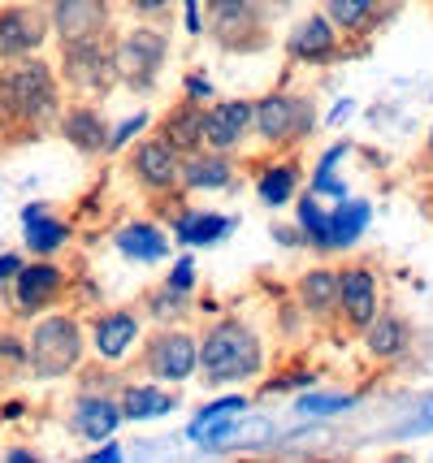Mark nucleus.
<instances>
[{
	"label": "nucleus",
	"mask_w": 433,
	"mask_h": 463,
	"mask_svg": "<svg viewBox=\"0 0 433 463\" xmlns=\"http://www.w3.org/2000/svg\"><path fill=\"white\" fill-rule=\"evenodd\" d=\"M295 299L304 303L312 321H330L338 317V269H308L295 282Z\"/></svg>",
	"instance_id": "obj_21"
},
{
	"label": "nucleus",
	"mask_w": 433,
	"mask_h": 463,
	"mask_svg": "<svg viewBox=\"0 0 433 463\" xmlns=\"http://www.w3.org/2000/svg\"><path fill=\"white\" fill-rule=\"evenodd\" d=\"M191 282H195V264H191V256H183V260L169 269V278H165V286H174V290H191Z\"/></svg>",
	"instance_id": "obj_35"
},
{
	"label": "nucleus",
	"mask_w": 433,
	"mask_h": 463,
	"mask_svg": "<svg viewBox=\"0 0 433 463\" xmlns=\"http://www.w3.org/2000/svg\"><path fill=\"white\" fill-rule=\"evenodd\" d=\"M381 14V0H325V18L338 26V35H364Z\"/></svg>",
	"instance_id": "obj_27"
},
{
	"label": "nucleus",
	"mask_w": 433,
	"mask_h": 463,
	"mask_svg": "<svg viewBox=\"0 0 433 463\" xmlns=\"http://www.w3.org/2000/svg\"><path fill=\"white\" fill-rule=\"evenodd\" d=\"M174 0H130V9L135 14H144V18H156V14H165Z\"/></svg>",
	"instance_id": "obj_38"
},
{
	"label": "nucleus",
	"mask_w": 433,
	"mask_h": 463,
	"mask_svg": "<svg viewBox=\"0 0 433 463\" xmlns=\"http://www.w3.org/2000/svg\"><path fill=\"white\" fill-rule=\"evenodd\" d=\"M5 74H9V96H14L18 126L40 130V126H48V121L61 113V87H57V74L43 61L22 57L18 70H5Z\"/></svg>",
	"instance_id": "obj_3"
},
{
	"label": "nucleus",
	"mask_w": 433,
	"mask_h": 463,
	"mask_svg": "<svg viewBox=\"0 0 433 463\" xmlns=\"http://www.w3.org/2000/svg\"><path fill=\"white\" fill-rule=\"evenodd\" d=\"M22 222H26V247H31L35 256H52V251H61L65 242H70V225L57 222L43 203H31V208L22 213Z\"/></svg>",
	"instance_id": "obj_24"
},
{
	"label": "nucleus",
	"mask_w": 433,
	"mask_h": 463,
	"mask_svg": "<svg viewBox=\"0 0 433 463\" xmlns=\"http://www.w3.org/2000/svg\"><path fill=\"white\" fill-rule=\"evenodd\" d=\"M208 5H239V0H208Z\"/></svg>",
	"instance_id": "obj_43"
},
{
	"label": "nucleus",
	"mask_w": 433,
	"mask_h": 463,
	"mask_svg": "<svg viewBox=\"0 0 433 463\" xmlns=\"http://www.w3.org/2000/svg\"><path fill=\"white\" fill-rule=\"evenodd\" d=\"M14 278H18V312L22 317H40L43 307H52L65 290V273L48 260V256H35V264H22Z\"/></svg>",
	"instance_id": "obj_12"
},
{
	"label": "nucleus",
	"mask_w": 433,
	"mask_h": 463,
	"mask_svg": "<svg viewBox=\"0 0 433 463\" xmlns=\"http://www.w3.org/2000/svg\"><path fill=\"white\" fill-rule=\"evenodd\" d=\"M381 307V286L369 264H351L338 269V317L347 329H364Z\"/></svg>",
	"instance_id": "obj_10"
},
{
	"label": "nucleus",
	"mask_w": 433,
	"mask_h": 463,
	"mask_svg": "<svg viewBox=\"0 0 433 463\" xmlns=\"http://www.w3.org/2000/svg\"><path fill=\"white\" fill-rule=\"evenodd\" d=\"M287 52L295 61H304V65H325L343 52V40H338V26H334L325 14H308V18L299 22L295 31H290L287 40Z\"/></svg>",
	"instance_id": "obj_14"
},
{
	"label": "nucleus",
	"mask_w": 433,
	"mask_h": 463,
	"mask_svg": "<svg viewBox=\"0 0 433 463\" xmlns=\"http://www.w3.org/2000/svg\"><path fill=\"white\" fill-rule=\"evenodd\" d=\"M251 100H217L204 109V143L212 152H234L251 135Z\"/></svg>",
	"instance_id": "obj_13"
},
{
	"label": "nucleus",
	"mask_w": 433,
	"mask_h": 463,
	"mask_svg": "<svg viewBox=\"0 0 433 463\" xmlns=\"http://www.w3.org/2000/svg\"><path fill=\"white\" fill-rule=\"evenodd\" d=\"M208 385H234L251 382L256 373H265V343L248 321L221 317L200 334V364Z\"/></svg>",
	"instance_id": "obj_1"
},
{
	"label": "nucleus",
	"mask_w": 433,
	"mask_h": 463,
	"mask_svg": "<svg viewBox=\"0 0 433 463\" xmlns=\"http://www.w3.org/2000/svg\"><path fill=\"white\" fill-rule=\"evenodd\" d=\"M118 424H122V403L118 399H100V394H83L74 403V416H70V429L79 438H87V442H104Z\"/></svg>",
	"instance_id": "obj_20"
},
{
	"label": "nucleus",
	"mask_w": 433,
	"mask_h": 463,
	"mask_svg": "<svg viewBox=\"0 0 433 463\" xmlns=\"http://www.w3.org/2000/svg\"><path fill=\"white\" fill-rule=\"evenodd\" d=\"M200 364V338L186 329H161L152 334L144 346V368L156 382H178L183 385Z\"/></svg>",
	"instance_id": "obj_8"
},
{
	"label": "nucleus",
	"mask_w": 433,
	"mask_h": 463,
	"mask_svg": "<svg viewBox=\"0 0 433 463\" xmlns=\"http://www.w3.org/2000/svg\"><path fill=\"white\" fill-rule=\"evenodd\" d=\"M234 217H221V213H178L174 217V234L191 247H200V242H217L226 234Z\"/></svg>",
	"instance_id": "obj_29"
},
{
	"label": "nucleus",
	"mask_w": 433,
	"mask_h": 463,
	"mask_svg": "<svg viewBox=\"0 0 433 463\" xmlns=\"http://www.w3.org/2000/svg\"><path fill=\"white\" fill-rule=\"evenodd\" d=\"M178 182L186 191H226L234 186V165H230L226 152H186L183 169H178Z\"/></svg>",
	"instance_id": "obj_18"
},
{
	"label": "nucleus",
	"mask_w": 433,
	"mask_h": 463,
	"mask_svg": "<svg viewBox=\"0 0 433 463\" xmlns=\"http://www.w3.org/2000/svg\"><path fill=\"white\" fill-rule=\"evenodd\" d=\"M139 334H144L139 317H135V312H126V307H118V312L96 317V325H91V346L100 351L104 360H122V355L135 351Z\"/></svg>",
	"instance_id": "obj_17"
},
{
	"label": "nucleus",
	"mask_w": 433,
	"mask_h": 463,
	"mask_svg": "<svg viewBox=\"0 0 433 463\" xmlns=\"http://www.w3.org/2000/svg\"><path fill=\"white\" fill-rule=\"evenodd\" d=\"M22 346H26V368L43 382H57L70 377L83 360V325L74 317H43Z\"/></svg>",
	"instance_id": "obj_2"
},
{
	"label": "nucleus",
	"mask_w": 433,
	"mask_h": 463,
	"mask_svg": "<svg viewBox=\"0 0 433 463\" xmlns=\"http://www.w3.org/2000/svg\"><path fill=\"white\" fill-rule=\"evenodd\" d=\"M178 169H183V156L161 135L135 143V152H130V178L139 182L144 191H156V195L174 191L178 186Z\"/></svg>",
	"instance_id": "obj_11"
},
{
	"label": "nucleus",
	"mask_w": 433,
	"mask_h": 463,
	"mask_svg": "<svg viewBox=\"0 0 433 463\" xmlns=\"http://www.w3.org/2000/svg\"><path fill=\"white\" fill-rule=\"evenodd\" d=\"M429 429H433V394L425 399V403H420V411H416V416L403 424L399 433H403V438H412V433H429Z\"/></svg>",
	"instance_id": "obj_36"
},
{
	"label": "nucleus",
	"mask_w": 433,
	"mask_h": 463,
	"mask_svg": "<svg viewBox=\"0 0 433 463\" xmlns=\"http://www.w3.org/2000/svg\"><path fill=\"white\" fill-rule=\"evenodd\" d=\"M61 79L74 91H108L118 87V65H113V48L104 35H87V40H65L61 48Z\"/></svg>",
	"instance_id": "obj_6"
},
{
	"label": "nucleus",
	"mask_w": 433,
	"mask_h": 463,
	"mask_svg": "<svg viewBox=\"0 0 433 463\" xmlns=\"http://www.w3.org/2000/svg\"><path fill=\"white\" fill-rule=\"evenodd\" d=\"M186 100L212 104V82H208L204 74H191V79H186Z\"/></svg>",
	"instance_id": "obj_37"
},
{
	"label": "nucleus",
	"mask_w": 433,
	"mask_h": 463,
	"mask_svg": "<svg viewBox=\"0 0 433 463\" xmlns=\"http://www.w3.org/2000/svg\"><path fill=\"white\" fill-rule=\"evenodd\" d=\"M360 334H364V351H369L372 360H386V364L408 355V346H412V325L394 307H377V317Z\"/></svg>",
	"instance_id": "obj_16"
},
{
	"label": "nucleus",
	"mask_w": 433,
	"mask_h": 463,
	"mask_svg": "<svg viewBox=\"0 0 433 463\" xmlns=\"http://www.w3.org/2000/svg\"><path fill=\"white\" fill-rule=\"evenodd\" d=\"M343 156H347V147H343V143L330 147V152L321 156V165H316V182H312V191H316V195H338V200L347 195V191H343V182L334 178V165L343 161Z\"/></svg>",
	"instance_id": "obj_31"
},
{
	"label": "nucleus",
	"mask_w": 433,
	"mask_h": 463,
	"mask_svg": "<svg viewBox=\"0 0 433 463\" xmlns=\"http://www.w3.org/2000/svg\"><path fill=\"white\" fill-rule=\"evenodd\" d=\"M113 242H118V251H122L126 260H139V264H156L169 256V239L161 225L152 222H130L122 225L118 234H113Z\"/></svg>",
	"instance_id": "obj_23"
},
{
	"label": "nucleus",
	"mask_w": 433,
	"mask_h": 463,
	"mask_svg": "<svg viewBox=\"0 0 433 463\" xmlns=\"http://www.w3.org/2000/svg\"><path fill=\"white\" fill-rule=\"evenodd\" d=\"M91 459H96V463H104V459H122V450H118V446H100V450H96Z\"/></svg>",
	"instance_id": "obj_40"
},
{
	"label": "nucleus",
	"mask_w": 433,
	"mask_h": 463,
	"mask_svg": "<svg viewBox=\"0 0 433 463\" xmlns=\"http://www.w3.org/2000/svg\"><path fill=\"white\" fill-rule=\"evenodd\" d=\"M299 165L295 161H282V165H268L265 174L256 178V195L265 208H282V203L295 200V191H299Z\"/></svg>",
	"instance_id": "obj_28"
},
{
	"label": "nucleus",
	"mask_w": 433,
	"mask_h": 463,
	"mask_svg": "<svg viewBox=\"0 0 433 463\" xmlns=\"http://www.w3.org/2000/svg\"><path fill=\"white\" fill-rule=\"evenodd\" d=\"M18 269H22V260L14 256V251H0V282H9Z\"/></svg>",
	"instance_id": "obj_39"
},
{
	"label": "nucleus",
	"mask_w": 433,
	"mask_h": 463,
	"mask_svg": "<svg viewBox=\"0 0 433 463\" xmlns=\"http://www.w3.org/2000/svg\"><path fill=\"white\" fill-rule=\"evenodd\" d=\"M5 459H14V463H31V459H35V455H31V450H9Z\"/></svg>",
	"instance_id": "obj_41"
},
{
	"label": "nucleus",
	"mask_w": 433,
	"mask_h": 463,
	"mask_svg": "<svg viewBox=\"0 0 433 463\" xmlns=\"http://www.w3.org/2000/svg\"><path fill=\"white\" fill-rule=\"evenodd\" d=\"M169 61V35L156 26H135L122 40L113 43V65H118V82H126L130 91H147L161 79Z\"/></svg>",
	"instance_id": "obj_4"
},
{
	"label": "nucleus",
	"mask_w": 433,
	"mask_h": 463,
	"mask_svg": "<svg viewBox=\"0 0 433 463\" xmlns=\"http://www.w3.org/2000/svg\"><path fill=\"white\" fill-rule=\"evenodd\" d=\"M118 403H122V420H161L178 407V399L161 385H126Z\"/></svg>",
	"instance_id": "obj_26"
},
{
	"label": "nucleus",
	"mask_w": 433,
	"mask_h": 463,
	"mask_svg": "<svg viewBox=\"0 0 433 463\" xmlns=\"http://www.w3.org/2000/svg\"><path fill=\"white\" fill-rule=\"evenodd\" d=\"M61 135L83 156H100L108 152V121L100 118V109H91V104H74V109H65L61 113Z\"/></svg>",
	"instance_id": "obj_19"
},
{
	"label": "nucleus",
	"mask_w": 433,
	"mask_h": 463,
	"mask_svg": "<svg viewBox=\"0 0 433 463\" xmlns=\"http://www.w3.org/2000/svg\"><path fill=\"white\" fill-rule=\"evenodd\" d=\"M161 139L186 156V152H195V147H204V109L195 100H183L174 104L165 118H161Z\"/></svg>",
	"instance_id": "obj_22"
},
{
	"label": "nucleus",
	"mask_w": 433,
	"mask_h": 463,
	"mask_svg": "<svg viewBox=\"0 0 433 463\" xmlns=\"http://www.w3.org/2000/svg\"><path fill=\"white\" fill-rule=\"evenodd\" d=\"M48 14H40L35 5H9L0 9V65L5 61L35 57L48 40Z\"/></svg>",
	"instance_id": "obj_9"
},
{
	"label": "nucleus",
	"mask_w": 433,
	"mask_h": 463,
	"mask_svg": "<svg viewBox=\"0 0 433 463\" xmlns=\"http://www.w3.org/2000/svg\"><path fill=\"white\" fill-rule=\"evenodd\" d=\"M243 411H248V399H239V394H230V399H217V403H208L204 411H200V416L191 420V429H186V433H191V442H195V438H200L204 429H212V424L230 420V416H243Z\"/></svg>",
	"instance_id": "obj_30"
},
{
	"label": "nucleus",
	"mask_w": 433,
	"mask_h": 463,
	"mask_svg": "<svg viewBox=\"0 0 433 463\" xmlns=\"http://www.w3.org/2000/svg\"><path fill=\"white\" fill-rule=\"evenodd\" d=\"M364 225H369V203L355 200V203H338V213L325 217V234H321V251H338V247H351V242H360L364 234Z\"/></svg>",
	"instance_id": "obj_25"
},
{
	"label": "nucleus",
	"mask_w": 433,
	"mask_h": 463,
	"mask_svg": "<svg viewBox=\"0 0 433 463\" xmlns=\"http://www.w3.org/2000/svg\"><path fill=\"white\" fill-rule=\"evenodd\" d=\"M48 26L61 35V43L104 35V26H108V0H52Z\"/></svg>",
	"instance_id": "obj_15"
},
{
	"label": "nucleus",
	"mask_w": 433,
	"mask_h": 463,
	"mask_svg": "<svg viewBox=\"0 0 433 463\" xmlns=\"http://www.w3.org/2000/svg\"><path fill=\"white\" fill-rule=\"evenodd\" d=\"M186 307H191V303H186V295H183V290H174V286L156 290V295L147 299V312H152L156 321H183Z\"/></svg>",
	"instance_id": "obj_32"
},
{
	"label": "nucleus",
	"mask_w": 433,
	"mask_h": 463,
	"mask_svg": "<svg viewBox=\"0 0 433 463\" xmlns=\"http://www.w3.org/2000/svg\"><path fill=\"white\" fill-rule=\"evenodd\" d=\"M295 407H299L304 416H338V411L355 407V399H347V394H304Z\"/></svg>",
	"instance_id": "obj_33"
},
{
	"label": "nucleus",
	"mask_w": 433,
	"mask_h": 463,
	"mask_svg": "<svg viewBox=\"0 0 433 463\" xmlns=\"http://www.w3.org/2000/svg\"><path fill=\"white\" fill-rule=\"evenodd\" d=\"M208 18H212V40L226 52H260L268 43L265 18L251 0L239 5H208Z\"/></svg>",
	"instance_id": "obj_7"
},
{
	"label": "nucleus",
	"mask_w": 433,
	"mask_h": 463,
	"mask_svg": "<svg viewBox=\"0 0 433 463\" xmlns=\"http://www.w3.org/2000/svg\"><path fill=\"white\" fill-rule=\"evenodd\" d=\"M256 113H251V130L268 143V147H295L299 139L312 135V104L304 96H290V91H273L260 96Z\"/></svg>",
	"instance_id": "obj_5"
},
{
	"label": "nucleus",
	"mask_w": 433,
	"mask_h": 463,
	"mask_svg": "<svg viewBox=\"0 0 433 463\" xmlns=\"http://www.w3.org/2000/svg\"><path fill=\"white\" fill-rule=\"evenodd\" d=\"M139 130H147V113H135V118H126L113 135H108V152H118V147H126V143L135 139Z\"/></svg>",
	"instance_id": "obj_34"
},
{
	"label": "nucleus",
	"mask_w": 433,
	"mask_h": 463,
	"mask_svg": "<svg viewBox=\"0 0 433 463\" xmlns=\"http://www.w3.org/2000/svg\"><path fill=\"white\" fill-rule=\"evenodd\" d=\"M425 161L433 165V126H429V139H425Z\"/></svg>",
	"instance_id": "obj_42"
}]
</instances>
